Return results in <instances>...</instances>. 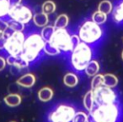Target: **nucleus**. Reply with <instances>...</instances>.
<instances>
[{
  "label": "nucleus",
  "mask_w": 123,
  "mask_h": 122,
  "mask_svg": "<svg viewBox=\"0 0 123 122\" xmlns=\"http://www.w3.org/2000/svg\"><path fill=\"white\" fill-rule=\"evenodd\" d=\"M90 19L92 20L94 22L97 23L98 25H104L105 23L107 21V19H108V15L105 13H102L99 10H96L95 12H94L91 15Z\"/></svg>",
  "instance_id": "obj_24"
},
{
  "label": "nucleus",
  "mask_w": 123,
  "mask_h": 122,
  "mask_svg": "<svg viewBox=\"0 0 123 122\" xmlns=\"http://www.w3.org/2000/svg\"><path fill=\"white\" fill-rule=\"evenodd\" d=\"M25 39V31H13L6 36L4 51L8 55H20Z\"/></svg>",
  "instance_id": "obj_7"
},
{
  "label": "nucleus",
  "mask_w": 123,
  "mask_h": 122,
  "mask_svg": "<svg viewBox=\"0 0 123 122\" xmlns=\"http://www.w3.org/2000/svg\"><path fill=\"white\" fill-rule=\"evenodd\" d=\"M7 65L11 67H14L17 70H23L29 67L31 65L20 55L14 56V55H8L6 57Z\"/></svg>",
  "instance_id": "obj_10"
},
{
  "label": "nucleus",
  "mask_w": 123,
  "mask_h": 122,
  "mask_svg": "<svg viewBox=\"0 0 123 122\" xmlns=\"http://www.w3.org/2000/svg\"><path fill=\"white\" fill-rule=\"evenodd\" d=\"M43 53H44V54L47 55V56H51V57L58 56V55L62 54L61 51L58 48H56V47L53 46L52 44H51L49 42H46V44H45Z\"/></svg>",
  "instance_id": "obj_25"
},
{
  "label": "nucleus",
  "mask_w": 123,
  "mask_h": 122,
  "mask_svg": "<svg viewBox=\"0 0 123 122\" xmlns=\"http://www.w3.org/2000/svg\"><path fill=\"white\" fill-rule=\"evenodd\" d=\"M46 42L41 36L40 31H31L25 32V39L23 45L21 56L29 63L33 65L41 58Z\"/></svg>",
  "instance_id": "obj_1"
},
{
  "label": "nucleus",
  "mask_w": 123,
  "mask_h": 122,
  "mask_svg": "<svg viewBox=\"0 0 123 122\" xmlns=\"http://www.w3.org/2000/svg\"><path fill=\"white\" fill-rule=\"evenodd\" d=\"M69 24V17L66 14H61L55 19L54 27L56 29L60 28H67Z\"/></svg>",
  "instance_id": "obj_20"
},
{
  "label": "nucleus",
  "mask_w": 123,
  "mask_h": 122,
  "mask_svg": "<svg viewBox=\"0 0 123 122\" xmlns=\"http://www.w3.org/2000/svg\"><path fill=\"white\" fill-rule=\"evenodd\" d=\"M36 78L34 74H32V73H26V74L21 76L16 81V84L24 88H31L36 84Z\"/></svg>",
  "instance_id": "obj_11"
},
{
  "label": "nucleus",
  "mask_w": 123,
  "mask_h": 122,
  "mask_svg": "<svg viewBox=\"0 0 123 122\" xmlns=\"http://www.w3.org/2000/svg\"><path fill=\"white\" fill-rule=\"evenodd\" d=\"M5 41H6V36L5 35H1V36H0V50H1V51L4 49Z\"/></svg>",
  "instance_id": "obj_31"
},
{
  "label": "nucleus",
  "mask_w": 123,
  "mask_h": 122,
  "mask_svg": "<svg viewBox=\"0 0 123 122\" xmlns=\"http://www.w3.org/2000/svg\"><path fill=\"white\" fill-rule=\"evenodd\" d=\"M9 122H16V121H13V120H12V121H9Z\"/></svg>",
  "instance_id": "obj_34"
},
{
  "label": "nucleus",
  "mask_w": 123,
  "mask_h": 122,
  "mask_svg": "<svg viewBox=\"0 0 123 122\" xmlns=\"http://www.w3.org/2000/svg\"><path fill=\"white\" fill-rule=\"evenodd\" d=\"M113 8H114V5L110 0H102L101 2H99V5H98L97 10L105 13V14H106L108 15V14H111Z\"/></svg>",
  "instance_id": "obj_22"
},
{
  "label": "nucleus",
  "mask_w": 123,
  "mask_h": 122,
  "mask_svg": "<svg viewBox=\"0 0 123 122\" xmlns=\"http://www.w3.org/2000/svg\"><path fill=\"white\" fill-rule=\"evenodd\" d=\"M8 22H9V29L10 31H25V25L21 24L14 20H11L8 18Z\"/></svg>",
  "instance_id": "obj_27"
},
{
  "label": "nucleus",
  "mask_w": 123,
  "mask_h": 122,
  "mask_svg": "<svg viewBox=\"0 0 123 122\" xmlns=\"http://www.w3.org/2000/svg\"><path fill=\"white\" fill-rule=\"evenodd\" d=\"M56 5L55 4V2H53L52 0H46L41 4V11L44 14H51L53 13L56 12Z\"/></svg>",
  "instance_id": "obj_21"
},
{
  "label": "nucleus",
  "mask_w": 123,
  "mask_h": 122,
  "mask_svg": "<svg viewBox=\"0 0 123 122\" xmlns=\"http://www.w3.org/2000/svg\"><path fill=\"white\" fill-rule=\"evenodd\" d=\"M64 85L69 88H74L79 84V78L76 72H68L62 78Z\"/></svg>",
  "instance_id": "obj_15"
},
{
  "label": "nucleus",
  "mask_w": 123,
  "mask_h": 122,
  "mask_svg": "<svg viewBox=\"0 0 123 122\" xmlns=\"http://www.w3.org/2000/svg\"><path fill=\"white\" fill-rule=\"evenodd\" d=\"M37 96L41 102L46 103L52 99L53 96H54V91L49 86H44L38 91Z\"/></svg>",
  "instance_id": "obj_17"
},
{
  "label": "nucleus",
  "mask_w": 123,
  "mask_h": 122,
  "mask_svg": "<svg viewBox=\"0 0 123 122\" xmlns=\"http://www.w3.org/2000/svg\"><path fill=\"white\" fill-rule=\"evenodd\" d=\"M99 70H100L99 63L98 62L97 60L92 59L90 62L89 63V65L86 66L84 72L85 73V75H87L89 77H93V76H94L95 75L99 74Z\"/></svg>",
  "instance_id": "obj_18"
},
{
  "label": "nucleus",
  "mask_w": 123,
  "mask_h": 122,
  "mask_svg": "<svg viewBox=\"0 0 123 122\" xmlns=\"http://www.w3.org/2000/svg\"><path fill=\"white\" fill-rule=\"evenodd\" d=\"M4 102L7 106L10 108H15L20 105L22 102V98L18 93H9L4 97Z\"/></svg>",
  "instance_id": "obj_14"
},
{
  "label": "nucleus",
  "mask_w": 123,
  "mask_h": 122,
  "mask_svg": "<svg viewBox=\"0 0 123 122\" xmlns=\"http://www.w3.org/2000/svg\"><path fill=\"white\" fill-rule=\"evenodd\" d=\"M91 90L93 92V96H94L96 106L119 103L118 94L116 90H114V88H111L109 86L102 85L99 87Z\"/></svg>",
  "instance_id": "obj_8"
},
{
  "label": "nucleus",
  "mask_w": 123,
  "mask_h": 122,
  "mask_svg": "<svg viewBox=\"0 0 123 122\" xmlns=\"http://www.w3.org/2000/svg\"><path fill=\"white\" fill-rule=\"evenodd\" d=\"M89 118V114L84 111H76L72 122H88Z\"/></svg>",
  "instance_id": "obj_29"
},
{
  "label": "nucleus",
  "mask_w": 123,
  "mask_h": 122,
  "mask_svg": "<svg viewBox=\"0 0 123 122\" xmlns=\"http://www.w3.org/2000/svg\"><path fill=\"white\" fill-rule=\"evenodd\" d=\"M56 28L54 27V26L52 25H47V26H44V27L41 28V36H42V38L45 40V42H49L51 37L52 36L53 33H54Z\"/></svg>",
  "instance_id": "obj_23"
},
{
  "label": "nucleus",
  "mask_w": 123,
  "mask_h": 122,
  "mask_svg": "<svg viewBox=\"0 0 123 122\" xmlns=\"http://www.w3.org/2000/svg\"><path fill=\"white\" fill-rule=\"evenodd\" d=\"M94 47L81 42L69 53V65L75 72H84L89 63L94 59Z\"/></svg>",
  "instance_id": "obj_2"
},
{
  "label": "nucleus",
  "mask_w": 123,
  "mask_h": 122,
  "mask_svg": "<svg viewBox=\"0 0 123 122\" xmlns=\"http://www.w3.org/2000/svg\"><path fill=\"white\" fill-rule=\"evenodd\" d=\"M32 22L35 26L41 29L42 27H44V26L48 25V23H49V15L44 14L42 11L36 12L33 15Z\"/></svg>",
  "instance_id": "obj_13"
},
{
  "label": "nucleus",
  "mask_w": 123,
  "mask_h": 122,
  "mask_svg": "<svg viewBox=\"0 0 123 122\" xmlns=\"http://www.w3.org/2000/svg\"><path fill=\"white\" fill-rule=\"evenodd\" d=\"M88 122H120L122 109L119 103L98 105L89 113Z\"/></svg>",
  "instance_id": "obj_4"
},
{
  "label": "nucleus",
  "mask_w": 123,
  "mask_h": 122,
  "mask_svg": "<svg viewBox=\"0 0 123 122\" xmlns=\"http://www.w3.org/2000/svg\"><path fill=\"white\" fill-rule=\"evenodd\" d=\"M10 5L8 0H0V19H8Z\"/></svg>",
  "instance_id": "obj_26"
},
{
  "label": "nucleus",
  "mask_w": 123,
  "mask_h": 122,
  "mask_svg": "<svg viewBox=\"0 0 123 122\" xmlns=\"http://www.w3.org/2000/svg\"><path fill=\"white\" fill-rule=\"evenodd\" d=\"M121 58H122V60H123V50H122V52H121Z\"/></svg>",
  "instance_id": "obj_33"
},
{
  "label": "nucleus",
  "mask_w": 123,
  "mask_h": 122,
  "mask_svg": "<svg viewBox=\"0 0 123 122\" xmlns=\"http://www.w3.org/2000/svg\"><path fill=\"white\" fill-rule=\"evenodd\" d=\"M49 43L61 51L62 53L69 54L74 49L72 43V33L67 28L56 29Z\"/></svg>",
  "instance_id": "obj_5"
},
{
  "label": "nucleus",
  "mask_w": 123,
  "mask_h": 122,
  "mask_svg": "<svg viewBox=\"0 0 123 122\" xmlns=\"http://www.w3.org/2000/svg\"><path fill=\"white\" fill-rule=\"evenodd\" d=\"M111 14L112 21L116 25H123V0H120L116 5H114Z\"/></svg>",
  "instance_id": "obj_12"
},
{
  "label": "nucleus",
  "mask_w": 123,
  "mask_h": 122,
  "mask_svg": "<svg viewBox=\"0 0 123 122\" xmlns=\"http://www.w3.org/2000/svg\"><path fill=\"white\" fill-rule=\"evenodd\" d=\"M83 105L89 113H90L95 108L96 104L94 99V96H93V92L91 89L84 94V98H83Z\"/></svg>",
  "instance_id": "obj_16"
},
{
  "label": "nucleus",
  "mask_w": 123,
  "mask_h": 122,
  "mask_svg": "<svg viewBox=\"0 0 123 122\" xmlns=\"http://www.w3.org/2000/svg\"><path fill=\"white\" fill-rule=\"evenodd\" d=\"M103 77H104V85L111 88L116 87L118 83H119V80H118L117 76L114 74H111V73L103 74Z\"/></svg>",
  "instance_id": "obj_19"
},
{
  "label": "nucleus",
  "mask_w": 123,
  "mask_h": 122,
  "mask_svg": "<svg viewBox=\"0 0 123 122\" xmlns=\"http://www.w3.org/2000/svg\"><path fill=\"white\" fill-rule=\"evenodd\" d=\"M104 85V77H103V74H97L94 76L92 77L90 83V88L91 89H94L96 87Z\"/></svg>",
  "instance_id": "obj_28"
},
{
  "label": "nucleus",
  "mask_w": 123,
  "mask_h": 122,
  "mask_svg": "<svg viewBox=\"0 0 123 122\" xmlns=\"http://www.w3.org/2000/svg\"><path fill=\"white\" fill-rule=\"evenodd\" d=\"M77 34L81 42L92 47H95L102 42L105 36V31L102 26L94 22L91 19H86L79 26Z\"/></svg>",
  "instance_id": "obj_3"
},
{
  "label": "nucleus",
  "mask_w": 123,
  "mask_h": 122,
  "mask_svg": "<svg viewBox=\"0 0 123 122\" xmlns=\"http://www.w3.org/2000/svg\"><path fill=\"white\" fill-rule=\"evenodd\" d=\"M76 108L68 103H59L50 111L47 115L48 122H72Z\"/></svg>",
  "instance_id": "obj_6"
},
{
  "label": "nucleus",
  "mask_w": 123,
  "mask_h": 122,
  "mask_svg": "<svg viewBox=\"0 0 123 122\" xmlns=\"http://www.w3.org/2000/svg\"><path fill=\"white\" fill-rule=\"evenodd\" d=\"M33 15H34V13L29 6L24 4H20L10 7L8 18L26 26L31 21H32Z\"/></svg>",
  "instance_id": "obj_9"
},
{
  "label": "nucleus",
  "mask_w": 123,
  "mask_h": 122,
  "mask_svg": "<svg viewBox=\"0 0 123 122\" xmlns=\"http://www.w3.org/2000/svg\"><path fill=\"white\" fill-rule=\"evenodd\" d=\"M7 65V62H6V58L4 56H0V71H4L6 68Z\"/></svg>",
  "instance_id": "obj_30"
},
{
  "label": "nucleus",
  "mask_w": 123,
  "mask_h": 122,
  "mask_svg": "<svg viewBox=\"0 0 123 122\" xmlns=\"http://www.w3.org/2000/svg\"><path fill=\"white\" fill-rule=\"evenodd\" d=\"M8 1H9L10 7H12V6L18 5V4H22V0H8Z\"/></svg>",
  "instance_id": "obj_32"
}]
</instances>
